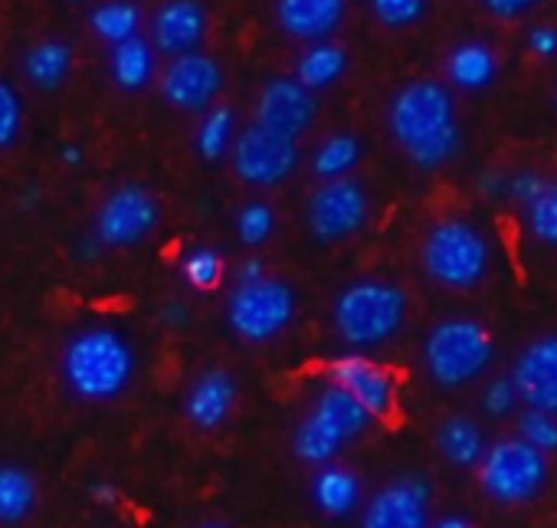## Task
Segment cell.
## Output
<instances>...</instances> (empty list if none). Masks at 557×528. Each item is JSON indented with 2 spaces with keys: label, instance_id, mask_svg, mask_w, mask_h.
<instances>
[{
  "label": "cell",
  "instance_id": "cell-1",
  "mask_svg": "<svg viewBox=\"0 0 557 528\" xmlns=\"http://www.w3.org/2000/svg\"><path fill=\"white\" fill-rule=\"evenodd\" d=\"M387 132L417 171H443L462 148L453 89L440 79L404 83L387 102Z\"/></svg>",
  "mask_w": 557,
  "mask_h": 528
},
{
  "label": "cell",
  "instance_id": "cell-2",
  "mask_svg": "<svg viewBox=\"0 0 557 528\" xmlns=\"http://www.w3.org/2000/svg\"><path fill=\"white\" fill-rule=\"evenodd\" d=\"M132 342L106 326L83 329L63 345L60 371L73 397L86 404H109L122 397L135 378Z\"/></svg>",
  "mask_w": 557,
  "mask_h": 528
},
{
  "label": "cell",
  "instance_id": "cell-3",
  "mask_svg": "<svg viewBox=\"0 0 557 528\" xmlns=\"http://www.w3.org/2000/svg\"><path fill=\"white\" fill-rule=\"evenodd\" d=\"M410 303L397 283L387 280H358L348 283L332 306V326L338 342L348 352L371 355L394 342L407 322Z\"/></svg>",
  "mask_w": 557,
  "mask_h": 528
},
{
  "label": "cell",
  "instance_id": "cell-4",
  "mask_svg": "<svg viewBox=\"0 0 557 528\" xmlns=\"http://www.w3.org/2000/svg\"><path fill=\"white\" fill-rule=\"evenodd\" d=\"M420 267L426 280L443 290H475L492 270V240L479 223L446 217L426 230L420 243Z\"/></svg>",
  "mask_w": 557,
  "mask_h": 528
},
{
  "label": "cell",
  "instance_id": "cell-5",
  "mask_svg": "<svg viewBox=\"0 0 557 528\" xmlns=\"http://www.w3.org/2000/svg\"><path fill=\"white\" fill-rule=\"evenodd\" d=\"M371 420L374 417L348 391H342L338 384H325L309 414L293 430V453L315 469L335 463L348 443L364 437Z\"/></svg>",
  "mask_w": 557,
  "mask_h": 528
},
{
  "label": "cell",
  "instance_id": "cell-6",
  "mask_svg": "<svg viewBox=\"0 0 557 528\" xmlns=\"http://www.w3.org/2000/svg\"><path fill=\"white\" fill-rule=\"evenodd\" d=\"M495 358L492 335L482 322L456 316L430 329L423 342V368L430 381L443 391H459L479 381Z\"/></svg>",
  "mask_w": 557,
  "mask_h": 528
},
{
  "label": "cell",
  "instance_id": "cell-7",
  "mask_svg": "<svg viewBox=\"0 0 557 528\" xmlns=\"http://www.w3.org/2000/svg\"><path fill=\"white\" fill-rule=\"evenodd\" d=\"M299 319V293L286 283L265 277L259 283H233L226 296V326L246 345L275 342Z\"/></svg>",
  "mask_w": 557,
  "mask_h": 528
},
{
  "label": "cell",
  "instance_id": "cell-8",
  "mask_svg": "<svg viewBox=\"0 0 557 528\" xmlns=\"http://www.w3.org/2000/svg\"><path fill=\"white\" fill-rule=\"evenodd\" d=\"M475 476L479 489L495 505H528L547 482V456L515 433L508 440L488 443L482 463L475 466Z\"/></svg>",
  "mask_w": 557,
  "mask_h": 528
},
{
  "label": "cell",
  "instance_id": "cell-9",
  "mask_svg": "<svg viewBox=\"0 0 557 528\" xmlns=\"http://www.w3.org/2000/svg\"><path fill=\"white\" fill-rule=\"evenodd\" d=\"M371 217V194L358 177L319 181L306 200V226L315 243L335 246L364 230Z\"/></svg>",
  "mask_w": 557,
  "mask_h": 528
},
{
  "label": "cell",
  "instance_id": "cell-10",
  "mask_svg": "<svg viewBox=\"0 0 557 528\" xmlns=\"http://www.w3.org/2000/svg\"><path fill=\"white\" fill-rule=\"evenodd\" d=\"M161 223V204L145 184H119L112 187L99 210L92 233L102 240L106 249H132L145 243Z\"/></svg>",
  "mask_w": 557,
  "mask_h": 528
},
{
  "label": "cell",
  "instance_id": "cell-11",
  "mask_svg": "<svg viewBox=\"0 0 557 528\" xmlns=\"http://www.w3.org/2000/svg\"><path fill=\"white\" fill-rule=\"evenodd\" d=\"M299 161H302L299 142L265 132L259 125H246L236 135V145L230 151L233 174L246 187H259V191H269V187H278L283 181H289L296 174Z\"/></svg>",
  "mask_w": 557,
  "mask_h": 528
},
{
  "label": "cell",
  "instance_id": "cell-12",
  "mask_svg": "<svg viewBox=\"0 0 557 528\" xmlns=\"http://www.w3.org/2000/svg\"><path fill=\"white\" fill-rule=\"evenodd\" d=\"M319 119V96L296 76H272L262 83L252 102V125L299 142Z\"/></svg>",
  "mask_w": 557,
  "mask_h": 528
},
{
  "label": "cell",
  "instance_id": "cell-13",
  "mask_svg": "<svg viewBox=\"0 0 557 528\" xmlns=\"http://www.w3.org/2000/svg\"><path fill=\"white\" fill-rule=\"evenodd\" d=\"M158 89H161V99L171 109L203 115L207 109L216 106V99L223 93V70L203 50L184 53V57L168 60V66L161 70Z\"/></svg>",
  "mask_w": 557,
  "mask_h": 528
},
{
  "label": "cell",
  "instance_id": "cell-14",
  "mask_svg": "<svg viewBox=\"0 0 557 528\" xmlns=\"http://www.w3.org/2000/svg\"><path fill=\"white\" fill-rule=\"evenodd\" d=\"M433 486L420 472H404L371 495L361 508V528H430Z\"/></svg>",
  "mask_w": 557,
  "mask_h": 528
},
{
  "label": "cell",
  "instance_id": "cell-15",
  "mask_svg": "<svg viewBox=\"0 0 557 528\" xmlns=\"http://www.w3.org/2000/svg\"><path fill=\"white\" fill-rule=\"evenodd\" d=\"M325 378H329V384H338L342 391H348L374 420L391 417V410L397 404L394 371L384 368L381 361H374L371 355L345 352L325 365Z\"/></svg>",
  "mask_w": 557,
  "mask_h": 528
},
{
  "label": "cell",
  "instance_id": "cell-16",
  "mask_svg": "<svg viewBox=\"0 0 557 528\" xmlns=\"http://www.w3.org/2000/svg\"><path fill=\"white\" fill-rule=\"evenodd\" d=\"M508 378L524 407L557 414V335H541L528 342L518 352Z\"/></svg>",
  "mask_w": 557,
  "mask_h": 528
},
{
  "label": "cell",
  "instance_id": "cell-17",
  "mask_svg": "<svg viewBox=\"0 0 557 528\" xmlns=\"http://www.w3.org/2000/svg\"><path fill=\"white\" fill-rule=\"evenodd\" d=\"M207 30L210 14L200 0H164L151 17V44L168 60L197 53L207 40Z\"/></svg>",
  "mask_w": 557,
  "mask_h": 528
},
{
  "label": "cell",
  "instance_id": "cell-18",
  "mask_svg": "<svg viewBox=\"0 0 557 528\" xmlns=\"http://www.w3.org/2000/svg\"><path fill=\"white\" fill-rule=\"evenodd\" d=\"M348 17V0H275V24L289 40L325 44Z\"/></svg>",
  "mask_w": 557,
  "mask_h": 528
},
{
  "label": "cell",
  "instance_id": "cell-19",
  "mask_svg": "<svg viewBox=\"0 0 557 528\" xmlns=\"http://www.w3.org/2000/svg\"><path fill=\"white\" fill-rule=\"evenodd\" d=\"M236 401H239L236 378L226 368L213 365V368H203L184 391V417L197 430H216L220 423L230 420Z\"/></svg>",
  "mask_w": 557,
  "mask_h": 528
},
{
  "label": "cell",
  "instance_id": "cell-20",
  "mask_svg": "<svg viewBox=\"0 0 557 528\" xmlns=\"http://www.w3.org/2000/svg\"><path fill=\"white\" fill-rule=\"evenodd\" d=\"M309 499L319 508V515L348 518L351 512H358V505L364 499V486L355 469H348L342 463H325L315 469V476L309 482Z\"/></svg>",
  "mask_w": 557,
  "mask_h": 528
},
{
  "label": "cell",
  "instance_id": "cell-21",
  "mask_svg": "<svg viewBox=\"0 0 557 528\" xmlns=\"http://www.w3.org/2000/svg\"><path fill=\"white\" fill-rule=\"evenodd\" d=\"M443 73H446V86L449 89L482 93V89H488L498 79V57H495V50L488 44L466 40V44H456L446 53Z\"/></svg>",
  "mask_w": 557,
  "mask_h": 528
},
{
  "label": "cell",
  "instance_id": "cell-22",
  "mask_svg": "<svg viewBox=\"0 0 557 528\" xmlns=\"http://www.w3.org/2000/svg\"><path fill=\"white\" fill-rule=\"evenodd\" d=\"M158 73V50L151 40L135 37L119 47H109V76L122 93H141Z\"/></svg>",
  "mask_w": 557,
  "mask_h": 528
},
{
  "label": "cell",
  "instance_id": "cell-23",
  "mask_svg": "<svg viewBox=\"0 0 557 528\" xmlns=\"http://www.w3.org/2000/svg\"><path fill=\"white\" fill-rule=\"evenodd\" d=\"M436 450H440V456L449 466H456V469H475L482 463L488 443H485L482 427L472 417L453 414V417H446L436 427Z\"/></svg>",
  "mask_w": 557,
  "mask_h": 528
},
{
  "label": "cell",
  "instance_id": "cell-24",
  "mask_svg": "<svg viewBox=\"0 0 557 528\" xmlns=\"http://www.w3.org/2000/svg\"><path fill=\"white\" fill-rule=\"evenodd\" d=\"M76 53L66 40H40L24 57V76L40 93H57L73 73Z\"/></svg>",
  "mask_w": 557,
  "mask_h": 528
},
{
  "label": "cell",
  "instance_id": "cell-25",
  "mask_svg": "<svg viewBox=\"0 0 557 528\" xmlns=\"http://www.w3.org/2000/svg\"><path fill=\"white\" fill-rule=\"evenodd\" d=\"M345 73H348V50L338 47L335 40H325V44H309L299 53L293 76L319 96V93L332 89Z\"/></svg>",
  "mask_w": 557,
  "mask_h": 528
},
{
  "label": "cell",
  "instance_id": "cell-26",
  "mask_svg": "<svg viewBox=\"0 0 557 528\" xmlns=\"http://www.w3.org/2000/svg\"><path fill=\"white\" fill-rule=\"evenodd\" d=\"M361 155L364 148L355 132H332L315 145L309 164L319 181H335V177H351L355 168L361 164Z\"/></svg>",
  "mask_w": 557,
  "mask_h": 528
},
{
  "label": "cell",
  "instance_id": "cell-27",
  "mask_svg": "<svg viewBox=\"0 0 557 528\" xmlns=\"http://www.w3.org/2000/svg\"><path fill=\"white\" fill-rule=\"evenodd\" d=\"M40 499V486L30 469L4 463L0 466V525H21Z\"/></svg>",
  "mask_w": 557,
  "mask_h": 528
},
{
  "label": "cell",
  "instance_id": "cell-28",
  "mask_svg": "<svg viewBox=\"0 0 557 528\" xmlns=\"http://www.w3.org/2000/svg\"><path fill=\"white\" fill-rule=\"evenodd\" d=\"M89 27L102 44L119 47L141 37V8L135 0H99L89 11Z\"/></svg>",
  "mask_w": 557,
  "mask_h": 528
},
{
  "label": "cell",
  "instance_id": "cell-29",
  "mask_svg": "<svg viewBox=\"0 0 557 528\" xmlns=\"http://www.w3.org/2000/svg\"><path fill=\"white\" fill-rule=\"evenodd\" d=\"M236 135H239L236 132V112L230 106H213L200 115L194 148L203 161H223V158H230Z\"/></svg>",
  "mask_w": 557,
  "mask_h": 528
},
{
  "label": "cell",
  "instance_id": "cell-30",
  "mask_svg": "<svg viewBox=\"0 0 557 528\" xmlns=\"http://www.w3.org/2000/svg\"><path fill=\"white\" fill-rule=\"evenodd\" d=\"M226 277V262L223 253L213 246H194L184 253L181 259V280L184 286H190L194 293H213Z\"/></svg>",
  "mask_w": 557,
  "mask_h": 528
},
{
  "label": "cell",
  "instance_id": "cell-31",
  "mask_svg": "<svg viewBox=\"0 0 557 528\" xmlns=\"http://www.w3.org/2000/svg\"><path fill=\"white\" fill-rule=\"evenodd\" d=\"M233 230L243 246H249V249L265 246L275 233V207L265 200H246L233 217Z\"/></svg>",
  "mask_w": 557,
  "mask_h": 528
},
{
  "label": "cell",
  "instance_id": "cell-32",
  "mask_svg": "<svg viewBox=\"0 0 557 528\" xmlns=\"http://www.w3.org/2000/svg\"><path fill=\"white\" fill-rule=\"evenodd\" d=\"M524 223H528V233L541 243V246H550L557 249V184L550 181L547 191L524 207Z\"/></svg>",
  "mask_w": 557,
  "mask_h": 528
},
{
  "label": "cell",
  "instance_id": "cell-33",
  "mask_svg": "<svg viewBox=\"0 0 557 528\" xmlns=\"http://www.w3.org/2000/svg\"><path fill=\"white\" fill-rule=\"evenodd\" d=\"M518 437L524 443H531L534 450H541L544 456L557 453V414H547V410H534V407H524L518 414Z\"/></svg>",
  "mask_w": 557,
  "mask_h": 528
},
{
  "label": "cell",
  "instance_id": "cell-34",
  "mask_svg": "<svg viewBox=\"0 0 557 528\" xmlns=\"http://www.w3.org/2000/svg\"><path fill=\"white\" fill-rule=\"evenodd\" d=\"M430 0H368V11L387 30H407L423 21Z\"/></svg>",
  "mask_w": 557,
  "mask_h": 528
},
{
  "label": "cell",
  "instance_id": "cell-35",
  "mask_svg": "<svg viewBox=\"0 0 557 528\" xmlns=\"http://www.w3.org/2000/svg\"><path fill=\"white\" fill-rule=\"evenodd\" d=\"M24 132V96L0 79V151L11 148Z\"/></svg>",
  "mask_w": 557,
  "mask_h": 528
},
{
  "label": "cell",
  "instance_id": "cell-36",
  "mask_svg": "<svg viewBox=\"0 0 557 528\" xmlns=\"http://www.w3.org/2000/svg\"><path fill=\"white\" fill-rule=\"evenodd\" d=\"M479 404H482V410H485L488 417H508V414L515 410V404H521V401H518V391H515L511 378L502 374V378H492V381L482 388Z\"/></svg>",
  "mask_w": 557,
  "mask_h": 528
},
{
  "label": "cell",
  "instance_id": "cell-37",
  "mask_svg": "<svg viewBox=\"0 0 557 528\" xmlns=\"http://www.w3.org/2000/svg\"><path fill=\"white\" fill-rule=\"evenodd\" d=\"M547 177L541 174V171H515V174H508V200H515L518 207H528V204H534L544 191H547Z\"/></svg>",
  "mask_w": 557,
  "mask_h": 528
},
{
  "label": "cell",
  "instance_id": "cell-38",
  "mask_svg": "<svg viewBox=\"0 0 557 528\" xmlns=\"http://www.w3.org/2000/svg\"><path fill=\"white\" fill-rule=\"evenodd\" d=\"M524 47L534 60H554L557 57V27L550 24H534L524 34Z\"/></svg>",
  "mask_w": 557,
  "mask_h": 528
},
{
  "label": "cell",
  "instance_id": "cell-39",
  "mask_svg": "<svg viewBox=\"0 0 557 528\" xmlns=\"http://www.w3.org/2000/svg\"><path fill=\"white\" fill-rule=\"evenodd\" d=\"M541 0H482V8L495 17V21H518L524 14H531Z\"/></svg>",
  "mask_w": 557,
  "mask_h": 528
},
{
  "label": "cell",
  "instance_id": "cell-40",
  "mask_svg": "<svg viewBox=\"0 0 557 528\" xmlns=\"http://www.w3.org/2000/svg\"><path fill=\"white\" fill-rule=\"evenodd\" d=\"M475 191L485 200H502V197H508V174H502L498 168H485L475 177Z\"/></svg>",
  "mask_w": 557,
  "mask_h": 528
},
{
  "label": "cell",
  "instance_id": "cell-41",
  "mask_svg": "<svg viewBox=\"0 0 557 528\" xmlns=\"http://www.w3.org/2000/svg\"><path fill=\"white\" fill-rule=\"evenodd\" d=\"M190 319H194V312H190V306L181 303V299H171V303H164V306L158 309V322H161L164 329H171V332H184V329L190 326Z\"/></svg>",
  "mask_w": 557,
  "mask_h": 528
},
{
  "label": "cell",
  "instance_id": "cell-42",
  "mask_svg": "<svg viewBox=\"0 0 557 528\" xmlns=\"http://www.w3.org/2000/svg\"><path fill=\"white\" fill-rule=\"evenodd\" d=\"M269 273H265V262L259 259V256H246V259H239L236 262V270H233V283H259V280H265Z\"/></svg>",
  "mask_w": 557,
  "mask_h": 528
},
{
  "label": "cell",
  "instance_id": "cell-43",
  "mask_svg": "<svg viewBox=\"0 0 557 528\" xmlns=\"http://www.w3.org/2000/svg\"><path fill=\"white\" fill-rule=\"evenodd\" d=\"M89 495H92V502H99V505H115V502H119V486L109 482V479H96V482L89 486Z\"/></svg>",
  "mask_w": 557,
  "mask_h": 528
},
{
  "label": "cell",
  "instance_id": "cell-44",
  "mask_svg": "<svg viewBox=\"0 0 557 528\" xmlns=\"http://www.w3.org/2000/svg\"><path fill=\"white\" fill-rule=\"evenodd\" d=\"M40 204H44V187H40V184H24L21 194H17V207L30 213V210H37Z\"/></svg>",
  "mask_w": 557,
  "mask_h": 528
},
{
  "label": "cell",
  "instance_id": "cell-45",
  "mask_svg": "<svg viewBox=\"0 0 557 528\" xmlns=\"http://www.w3.org/2000/svg\"><path fill=\"white\" fill-rule=\"evenodd\" d=\"M76 253H79V259H99L102 253H106V246H102V240L96 236V233H86L79 243H76Z\"/></svg>",
  "mask_w": 557,
  "mask_h": 528
},
{
  "label": "cell",
  "instance_id": "cell-46",
  "mask_svg": "<svg viewBox=\"0 0 557 528\" xmlns=\"http://www.w3.org/2000/svg\"><path fill=\"white\" fill-rule=\"evenodd\" d=\"M60 161H63L66 168H79V164L86 161V155H83L79 145H63V148H60Z\"/></svg>",
  "mask_w": 557,
  "mask_h": 528
},
{
  "label": "cell",
  "instance_id": "cell-47",
  "mask_svg": "<svg viewBox=\"0 0 557 528\" xmlns=\"http://www.w3.org/2000/svg\"><path fill=\"white\" fill-rule=\"evenodd\" d=\"M430 528H475V525H472L466 515H456V512H453V515H443V518H436Z\"/></svg>",
  "mask_w": 557,
  "mask_h": 528
},
{
  "label": "cell",
  "instance_id": "cell-48",
  "mask_svg": "<svg viewBox=\"0 0 557 528\" xmlns=\"http://www.w3.org/2000/svg\"><path fill=\"white\" fill-rule=\"evenodd\" d=\"M200 528H226V525H223V521H203Z\"/></svg>",
  "mask_w": 557,
  "mask_h": 528
},
{
  "label": "cell",
  "instance_id": "cell-49",
  "mask_svg": "<svg viewBox=\"0 0 557 528\" xmlns=\"http://www.w3.org/2000/svg\"><path fill=\"white\" fill-rule=\"evenodd\" d=\"M70 4H89V0H70Z\"/></svg>",
  "mask_w": 557,
  "mask_h": 528
},
{
  "label": "cell",
  "instance_id": "cell-50",
  "mask_svg": "<svg viewBox=\"0 0 557 528\" xmlns=\"http://www.w3.org/2000/svg\"><path fill=\"white\" fill-rule=\"evenodd\" d=\"M554 109H557V89H554Z\"/></svg>",
  "mask_w": 557,
  "mask_h": 528
}]
</instances>
